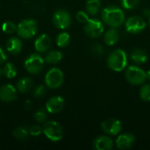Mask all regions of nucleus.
Wrapping results in <instances>:
<instances>
[{
	"mask_svg": "<svg viewBox=\"0 0 150 150\" xmlns=\"http://www.w3.org/2000/svg\"><path fill=\"white\" fill-rule=\"evenodd\" d=\"M51 46V39L47 34L40 35L34 41V48L39 53L47 52Z\"/></svg>",
	"mask_w": 150,
	"mask_h": 150,
	"instance_id": "15",
	"label": "nucleus"
},
{
	"mask_svg": "<svg viewBox=\"0 0 150 150\" xmlns=\"http://www.w3.org/2000/svg\"><path fill=\"white\" fill-rule=\"evenodd\" d=\"M130 56H131L132 61L137 64L145 63L148 60V55H147L146 52L141 48H136V49L133 50Z\"/></svg>",
	"mask_w": 150,
	"mask_h": 150,
	"instance_id": "19",
	"label": "nucleus"
},
{
	"mask_svg": "<svg viewBox=\"0 0 150 150\" xmlns=\"http://www.w3.org/2000/svg\"><path fill=\"white\" fill-rule=\"evenodd\" d=\"M101 128L108 135H117L122 129V124L119 120L107 119L102 122Z\"/></svg>",
	"mask_w": 150,
	"mask_h": 150,
	"instance_id": "11",
	"label": "nucleus"
},
{
	"mask_svg": "<svg viewBox=\"0 0 150 150\" xmlns=\"http://www.w3.org/2000/svg\"><path fill=\"white\" fill-rule=\"evenodd\" d=\"M6 59H7V55L5 54L4 49L0 47V65L3 64V63H4L5 61H6Z\"/></svg>",
	"mask_w": 150,
	"mask_h": 150,
	"instance_id": "34",
	"label": "nucleus"
},
{
	"mask_svg": "<svg viewBox=\"0 0 150 150\" xmlns=\"http://www.w3.org/2000/svg\"><path fill=\"white\" fill-rule=\"evenodd\" d=\"M42 132L45 136L52 142H59L62 139L63 130L62 126L56 121L51 120L44 124Z\"/></svg>",
	"mask_w": 150,
	"mask_h": 150,
	"instance_id": "4",
	"label": "nucleus"
},
{
	"mask_svg": "<svg viewBox=\"0 0 150 150\" xmlns=\"http://www.w3.org/2000/svg\"><path fill=\"white\" fill-rule=\"evenodd\" d=\"M18 91L10 83L4 84L0 88V100L5 103H11L17 99Z\"/></svg>",
	"mask_w": 150,
	"mask_h": 150,
	"instance_id": "12",
	"label": "nucleus"
},
{
	"mask_svg": "<svg viewBox=\"0 0 150 150\" xmlns=\"http://www.w3.org/2000/svg\"><path fill=\"white\" fill-rule=\"evenodd\" d=\"M140 97L142 100L145 102H150V85H143L140 90Z\"/></svg>",
	"mask_w": 150,
	"mask_h": 150,
	"instance_id": "28",
	"label": "nucleus"
},
{
	"mask_svg": "<svg viewBox=\"0 0 150 150\" xmlns=\"http://www.w3.org/2000/svg\"><path fill=\"white\" fill-rule=\"evenodd\" d=\"M120 35L115 29L108 30L105 34V42L108 46H113L119 40Z\"/></svg>",
	"mask_w": 150,
	"mask_h": 150,
	"instance_id": "21",
	"label": "nucleus"
},
{
	"mask_svg": "<svg viewBox=\"0 0 150 150\" xmlns=\"http://www.w3.org/2000/svg\"><path fill=\"white\" fill-rule=\"evenodd\" d=\"M84 31L89 37L98 38L102 34L104 31V25L98 19L90 18L84 25Z\"/></svg>",
	"mask_w": 150,
	"mask_h": 150,
	"instance_id": "9",
	"label": "nucleus"
},
{
	"mask_svg": "<svg viewBox=\"0 0 150 150\" xmlns=\"http://www.w3.org/2000/svg\"><path fill=\"white\" fill-rule=\"evenodd\" d=\"M25 109H30L31 108V101L30 100H26L25 101Z\"/></svg>",
	"mask_w": 150,
	"mask_h": 150,
	"instance_id": "35",
	"label": "nucleus"
},
{
	"mask_svg": "<svg viewBox=\"0 0 150 150\" xmlns=\"http://www.w3.org/2000/svg\"><path fill=\"white\" fill-rule=\"evenodd\" d=\"M6 49L12 54H18L21 52L22 42L18 37H11L6 42Z\"/></svg>",
	"mask_w": 150,
	"mask_h": 150,
	"instance_id": "17",
	"label": "nucleus"
},
{
	"mask_svg": "<svg viewBox=\"0 0 150 150\" xmlns=\"http://www.w3.org/2000/svg\"><path fill=\"white\" fill-rule=\"evenodd\" d=\"M29 133L33 136H39L42 133V128L39 125H34L29 128Z\"/></svg>",
	"mask_w": 150,
	"mask_h": 150,
	"instance_id": "33",
	"label": "nucleus"
},
{
	"mask_svg": "<svg viewBox=\"0 0 150 150\" xmlns=\"http://www.w3.org/2000/svg\"><path fill=\"white\" fill-rule=\"evenodd\" d=\"M47 110L43 109V108H40L39 110H37L34 114H33V119L34 120L40 124V123H44L46 122L47 119Z\"/></svg>",
	"mask_w": 150,
	"mask_h": 150,
	"instance_id": "26",
	"label": "nucleus"
},
{
	"mask_svg": "<svg viewBox=\"0 0 150 150\" xmlns=\"http://www.w3.org/2000/svg\"><path fill=\"white\" fill-rule=\"evenodd\" d=\"M2 30L7 34H12L17 32V25L12 21H5L2 25Z\"/></svg>",
	"mask_w": 150,
	"mask_h": 150,
	"instance_id": "27",
	"label": "nucleus"
},
{
	"mask_svg": "<svg viewBox=\"0 0 150 150\" xmlns=\"http://www.w3.org/2000/svg\"><path fill=\"white\" fill-rule=\"evenodd\" d=\"M140 3V0H121V4L123 8L126 10H133Z\"/></svg>",
	"mask_w": 150,
	"mask_h": 150,
	"instance_id": "29",
	"label": "nucleus"
},
{
	"mask_svg": "<svg viewBox=\"0 0 150 150\" xmlns=\"http://www.w3.org/2000/svg\"><path fill=\"white\" fill-rule=\"evenodd\" d=\"M135 142V138L132 134H122L116 140V145L120 149H131Z\"/></svg>",
	"mask_w": 150,
	"mask_h": 150,
	"instance_id": "14",
	"label": "nucleus"
},
{
	"mask_svg": "<svg viewBox=\"0 0 150 150\" xmlns=\"http://www.w3.org/2000/svg\"><path fill=\"white\" fill-rule=\"evenodd\" d=\"M33 86V83L30 77H23L18 81L16 89L18 92L25 94L29 92Z\"/></svg>",
	"mask_w": 150,
	"mask_h": 150,
	"instance_id": "18",
	"label": "nucleus"
},
{
	"mask_svg": "<svg viewBox=\"0 0 150 150\" xmlns=\"http://www.w3.org/2000/svg\"><path fill=\"white\" fill-rule=\"evenodd\" d=\"M46 92V88L44 85H38L37 87H35V89L33 90V97L39 98H41Z\"/></svg>",
	"mask_w": 150,
	"mask_h": 150,
	"instance_id": "31",
	"label": "nucleus"
},
{
	"mask_svg": "<svg viewBox=\"0 0 150 150\" xmlns=\"http://www.w3.org/2000/svg\"><path fill=\"white\" fill-rule=\"evenodd\" d=\"M107 65L113 71H122L127 65V55L124 50L116 49L107 58Z\"/></svg>",
	"mask_w": 150,
	"mask_h": 150,
	"instance_id": "2",
	"label": "nucleus"
},
{
	"mask_svg": "<svg viewBox=\"0 0 150 150\" xmlns=\"http://www.w3.org/2000/svg\"><path fill=\"white\" fill-rule=\"evenodd\" d=\"M63 79L62 71L58 68H52L45 76V83L50 89H57L63 83Z\"/></svg>",
	"mask_w": 150,
	"mask_h": 150,
	"instance_id": "7",
	"label": "nucleus"
},
{
	"mask_svg": "<svg viewBox=\"0 0 150 150\" xmlns=\"http://www.w3.org/2000/svg\"><path fill=\"white\" fill-rule=\"evenodd\" d=\"M101 16L103 21L112 27L120 26L125 20V15L123 11L116 6L105 7L102 11Z\"/></svg>",
	"mask_w": 150,
	"mask_h": 150,
	"instance_id": "1",
	"label": "nucleus"
},
{
	"mask_svg": "<svg viewBox=\"0 0 150 150\" xmlns=\"http://www.w3.org/2000/svg\"><path fill=\"white\" fill-rule=\"evenodd\" d=\"M70 42V36L68 33H61L56 38V44L60 47H66Z\"/></svg>",
	"mask_w": 150,
	"mask_h": 150,
	"instance_id": "25",
	"label": "nucleus"
},
{
	"mask_svg": "<svg viewBox=\"0 0 150 150\" xmlns=\"http://www.w3.org/2000/svg\"><path fill=\"white\" fill-rule=\"evenodd\" d=\"M44 63L45 59L41 55L39 54H32L25 59L24 66L28 73L36 75L42 70Z\"/></svg>",
	"mask_w": 150,
	"mask_h": 150,
	"instance_id": "6",
	"label": "nucleus"
},
{
	"mask_svg": "<svg viewBox=\"0 0 150 150\" xmlns=\"http://www.w3.org/2000/svg\"><path fill=\"white\" fill-rule=\"evenodd\" d=\"M3 73L7 78H13L17 75V68L13 63L7 62L3 68Z\"/></svg>",
	"mask_w": 150,
	"mask_h": 150,
	"instance_id": "24",
	"label": "nucleus"
},
{
	"mask_svg": "<svg viewBox=\"0 0 150 150\" xmlns=\"http://www.w3.org/2000/svg\"><path fill=\"white\" fill-rule=\"evenodd\" d=\"M76 18L79 23H83L85 24L90 18L87 13H85L84 11H78L76 15Z\"/></svg>",
	"mask_w": 150,
	"mask_h": 150,
	"instance_id": "30",
	"label": "nucleus"
},
{
	"mask_svg": "<svg viewBox=\"0 0 150 150\" xmlns=\"http://www.w3.org/2000/svg\"><path fill=\"white\" fill-rule=\"evenodd\" d=\"M149 25H150V18H149Z\"/></svg>",
	"mask_w": 150,
	"mask_h": 150,
	"instance_id": "38",
	"label": "nucleus"
},
{
	"mask_svg": "<svg viewBox=\"0 0 150 150\" xmlns=\"http://www.w3.org/2000/svg\"><path fill=\"white\" fill-rule=\"evenodd\" d=\"M62 59V54L57 50L48 52L45 56V62L48 64H56Z\"/></svg>",
	"mask_w": 150,
	"mask_h": 150,
	"instance_id": "20",
	"label": "nucleus"
},
{
	"mask_svg": "<svg viewBox=\"0 0 150 150\" xmlns=\"http://www.w3.org/2000/svg\"><path fill=\"white\" fill-rule=\"evenodd\" d=\"M91 53L95 55V56H99L102 55L104 54V48L100 44H95L92 47H91Z\"/></svg>",
	"mask_w": 150,
	"mask_h": 150,
	"instance_id": "32",
	"label": "nucleus"
},
{
	"mask_svg": "<svg viewBox=\"0 0 150 150\" xmlns=\"http://www.w3.org/2000/svg\"><path fill=\"white\" fill-rule=\"evenodd\" d=\"M147 78H148L149 80H150V69L147 72Z\"/></svg>",
	"mask_w": 150,
	"mask_h": 150,
	"instance_id": "36",
	"label": "nucleus"
},
{
	"mask_svg": "<svg viewBox=\"0 0 150 150\" xmlns=\"http://www.w3.org/2000/svg\"><path fill=\"white\" fill-rule=\"evenodd\" d=\"M3 75H4V73H3V69H1V68H0V77H1Z\"/></svg>",
	"mask_w": 150,
	"mask_h": 150,
	"instance_id": "37",
	"label": "nucleus"
},
{
	"mask_svg": "<svg viewBox=\"0 0 150 150\" xmlns=\"http://www.w3.org/2000/svg\"><path fill=\"white\" fill-rule=\"evenodd\" d=\"M100 6H101L100 0H88V1L86 2L85 8H86L87 12H88L90 15L95 16V15H97L98 12L99 11Z\"/></svg>",
	"mask_w": 150,
	"mask_h": 150,
	"instance_id": "22",
	"label": "nucleus"
},
{
	"mask_svg": "<svg viewBox=\"0 0 150 150\" xmlns=\"http://www.w3.org/2000/svg\"><path fill=\"white\" fill-rule=\"evenodd\" d=\"M93 147L97 150H111L113 148V142L108 136H98L94 140Z\"/></svg>",
	"mask_w": 150,
	"mask_h": 150,
	"instance_id": "16",
	"label": "nucleus"
},
{
	"mask_svg": "<svg viewBox=\"0 0 150 150\" xmlns=\"http://www.w3.org/2000/svg\"><path fill=\"white\" fill-rule=\"evenodd\" d=\"M30 134L29 133V128H27L25 126H20V127H18L13 132H12V135L18 139V140H25L28 135Z\"/></svg>",
	"mask_w": 150,
	"mask_h": 150,
	"instance_id": "23",
	"label": "nucleus"
},
{
	"mask_svg": "<svg viewBox=\"0 0 150 150\" xmlns=\"http://www.w3.org/2000/svg\"><path fill=\"white\" fill-rule=\"evenodd\" d=\"M38 30L37 23L33 19H24L18 23L17 25V33L22 39H31L33 38Z\"/></svg>",
	"mask_w": 150,
	"mask_h": 150,
	"instance_id": "3",
	"label": "nucleus"
},
{
	"mask_svg": "<svg viewBox=\"0 0 150 150\" xmlns=\"http://www.w3.org/2000/svg\"><path fill=\"white\" fill-rule=\"evenodd\" d=\"M64 106V99L60 96H54L48 99L46 103V110L49 113H58Z\"/></svg>",
	"mask_w": 150,
	"mask_h": 150,
	"instance_id": "13",
	"label": "nucleus"
},
{
	"mask_svg": "<svg viewBox=\"0 0 150 150\" xmlns=\"http://www.w3.org/2000/svg\"><path fill=\"white\" fill-rule=\"evenodd\" d=\"M126 30L131 33H139L144 30L146 27L145 20L138 16H134L129 18L125 24Z\"/></svg>",
	"mask_w": 150,
	"mask_h": 150,
	"instance_id": "10",
	"label": "nucleus"
},
{
	"mask_svg": "<svg viewBox=\"0 0 150 150\" xmlns=\"http://www.w3.org/2000/svg\"><path fill=\"white\" fill-rule=\"evenodd\" d=\"M71 18L69 13L65 10H58L54 13L53 24L57 29L64 30L70 25Z\"/></svg>",
	"mask_w": 150,
	"mask_h": 150,
	"instance_id": "8",
	"label": "nucleus"
},
{
	"mask_svg": "<svg viewBox=\"0 0 150 150\" xmlns=\"http://www.w3.org/2000/svg\"><path fill=\"white\" fill-rule=\"evenodd\" d=\"M127 81L133 85H141L147 80V73L138 66H130L125 74Z\"/></svg>",
	"mask_w": 150,
	"mask_h": 150,
	"instance_id": "5",
	"label": "nucleus"
}]
</instances>
